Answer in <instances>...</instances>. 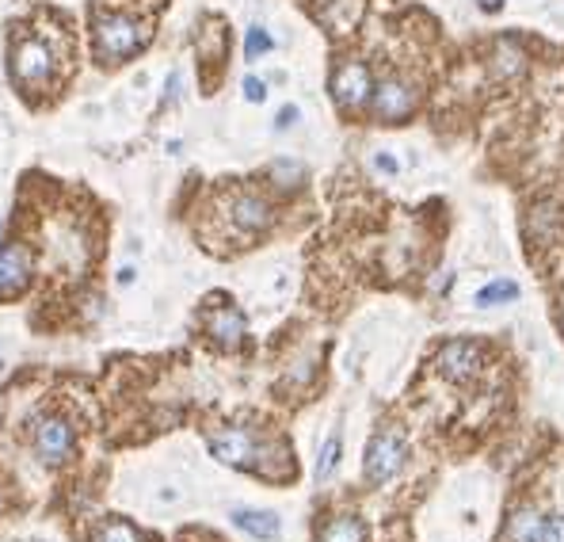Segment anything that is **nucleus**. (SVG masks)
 Listing matches in <instances>:
<instances>
[{"label": "nucleus", "instance_id": "nucleus-25", "mask_svg": "<svg viewBox=\"0 0 564 542\" xmlns=\"http://www.w3.org/2000/svg\"><path fill=\"white\" fill-rule=\"evenodd\" d=\"M477 5H480V8H485L488 15H496L499 8H504V0H477Z\"/></svg>", "mask_w": 564, "mask_h": 542}, {"label": "nucleus", "instance_id": "nucleus-18", "mask_svg": "<svg viewBox=\"0 0 564 542\" xmlns=\"http://www.w3.org/2000/svg\"><path fill=\"white\" fill-rule=\"evenodd\" d=\"M301 180H305V168L298 161H286V157H282V161L271 165V184H275V187L290 191V187H298Z\"/></svg>", "mask_w": 564, "mask_h": 542}, {"label": "nucleus", "instance_id": "nucleus-10", "mask_svg": "<svg viewBox=\"0 0 564 542\" xmlns=\"http://www.w3.org/2000/svg\"><path fill=\"white\" fill-rule=\"evenodd\" d=\"M206 332H210V340L225 352H237L240 344H245V313H240L233 302L218 298V306H210L206 313Z\"/></svg>", "mask_w": 564, "mask_h": 542}, {"label": "nucleus", "instance_id": "nucleus-1", "mask_svg": "<svg viewBox=\"0 0 564 542\" xmlns=\"http://www.w3.org/2000/svg\"><path fill=\"white\" fill-rule=\"evenodd\" d=\"M153 39V27L134 12H95L92 15V50L107 66L138 58Z\"/></svg>", "mask_w": 564, "mask_h": 542}, {"label": "nucleus", "instance_id": "nucleus-4", "mask_svg": "<svg viewBox=\"0 0 564 542\" xmlns=\"http://www.w3.org/2000/svg\"><path fill=\"white\" fill-rule=\"evenodd\" d=\"M12 77H15V85H23V88L50 85V77H54V50L42 39H35V35L20 39V42H15V50H12Z\"/></svg>", "mask_w": 564, "mask_h": 542}, {"label": "nucleus", "instance_id": "nucleus-27", "mask_svg": "<svg viewBox=\"0 0 564 542\" xmlns=\"http://www.w3.org/2000/svg\"><path fill=\"white\" fill-rule=\"evenodd\" d=\"M0 508H4V489H0Z\"/></svg>", "mask_w": 564, "mask_h": 542}, {"label": "nucleus", "instance_id": "nucleus-12", "mask_svg": "<svg viewBox=\"0 0 564 542\" xmlns=\"http://www.w3.org/2000/svg\"><path fill=\"white\" fill-rule=\"evenodd\" d=\"M492 73L496 77H504V81H511V77H519L523 69H526V50L519 42H511V39H499L496 46H492Z\"/></svg>", "mask_w": 564, "mask_h": 542}, {"label": "nucleus", "instance_id": "nucleus-5", "mask_svg": "<svg viewBox=\"0 0 564 542\" xmlns=\"http://www.w3.org/2000/svg\"><path fill=\"white\" fill-rule=\"evenodd\" d=\"M416 104H420V92L405 77H385L374 81V95H370V111H374L378 122H405Z\"/></svg>", "mask_w": 564, "mask_h": 542}, {"label": "nucleus", "instance_id": "nucleus-7", "mask_svg": "<svg viewBox=\"0 0 564 542\" xmlns=\"http://www.w3.org/2000/svg\"><path fill=\"white\" fill-rule=\"evenodd\" d=\"M35 451L46 466H66L76 451V432L66 417H46L35 428Z\"/></svg>", "mask_w": 564, "mask_h": 542}, {"label": "nucleus", "instance_id": "nucleus-11", "mask_svg": "<svg viewBox=\"0 0 564 542\" xmlns=\"http://www.w3.org/2000/svg\"><path fill=\"white\" fill-rule=\"evenodd\" d=\"M229 218L240 233H264V230H271V221H275V206L264 195H255V191H237L229 203Z\"/></svg>", "mask_w": 564, "mask_h": 542}, {"label": "nucleus", "instance_id": "nucleus-16", "mask_svg": "<svg viewBox=\"0 0 564 542\" xmlns=\"http://www.w3.org/2000/svg\"><path fill=\"white\" fill-rule=\"evenodd\" d=\"M519 298V283L515 279H492L488 286H480L477 291V306H504V302H515Z\"/></svg>", "mask_w": 564, "mask_h": 542}, {"label": "nucleus", "instance_id": "nucleus-3", "mask_svg": "<svg viewBox=\"0 0 564 542\" xmlns=\"http://www.w3.org/2000/svg\"><path fill=\"white\" fill-rule=\"evenodd\" d=\"M408 462V443L397 428H381V432L366 443V458H363V477L370 485H385L405 470Z\"/></svg>", "mask_w": 564, "mask_h": 542}, {"label": "nucleus", "instance_id": "nucleus-15", "mask_svg": "<svg viewBox=\"0 0 564 542\" xmlns=\"http://www.w3.org/2000/svg\"><path fill=\"white\" fill-rule=\"evenodd\" d=\"M233 523L240 531H248L255 538H275L279 535V516L275 512H255V508H240L233 512Z\"/></svg>", "mask_w": 564, "mask_h": 542}, {"label": "nucleus", "instance_id": "nucleus-17", "mask_svg": "<svg viewBox=\"0 0 564 542\" xmlns=\"http://www.w3.org/2000/svg\"><path fill=\"white\" fill-rule=\"evenodd\" d=\"M92 542H141V535L130 528L126 519H119V516H107L100 528L92 531Z\"/></svg>", "mask_w": 564, "mask_h": 542}, {"label": "nucleus", "instance_id": "nucleus-14", "mask_svg": "<svg viewBox=\"0 0 564 542\" xmlns=\"http://www.w3.org/2000/svg\"><path fill=\"white\" fill-rule=\"evenodd\" d=\"M542 535H545V516H538L534 508H519V512L507 519L511 542H542Z\"/></svg>", "mask_w": 564, "mask_h": 542}, {"label": "nucleus", "instance_id": "nucleus-6", "mask_svg": "<svg viewBox=\"0 0 564 542\" xmlns=\"http://www.w3.org/2000/svg\"><path fill=\"white\" fill-rule=\"evenodd\" d=\"M328 88L332 100L344 111H363L370 104V95H374V73H370L366 61H344V66H336Z\"/></svg>", "mask_w": 564, "mask_h": 542}, {"label": "nucleus", "instance_id": "nucleus-2", "mask_svg": "<svg viewBox=\"0 0 564 542\" xmlns=\"http://www.w3.org/2000/svg\"><path fill=\"white\" fill-rule=\"evenodd\" d=\"M210 455H214L218 462H225V466H233V470H260V474H271V470H267L271 447H264L260 436H255L252 428H245V424L218 428V432L210 436Z\"/></svg>", "mask_w": 564, "mask_h": 542}, {"label": "nucleus", "instance_id": "nucleus-8", "mask_svg": "<svg viewBox=\"0 0 564 542\" xmlns=\"http://www.w3.org/2000/svg\"><path fill=\"white\" fill-rule=\"evenodd\" d=\"M480 363H485V348L477 340H446L434 356V366L439 375L450 382H470L480 375Z\"/></svg>", "mask_w": 564, "mask_h": 542}, {"label": "nucleus", "instance_id": "nucleus-19", "mask_svg": "<svg viewBox=\"0 0 564 542\" xmlns=\"http://www.w3.org/2000/svg\"><path fill=\"white\" fill-rule=\"evenodd\" d=\"M271 46H275V42H271V35H267L264 27H248V35H245V58H248V61H255L260 54H267Z\"/></svg>", "mask_w": 564, "mask_h": 542}, {"label": "nucleus", "instance_id": "nucleus-28", "mask_svg": "<svg viewBox=\"0 0 564 542\" xmlns=\"http://www.w3.org/2000/svg\"><path fill=\"white\" fill-rule=\"evenodd\" d=\"M560 302H564V298H560ZM560 321H564V306H560Z\"/></svg>", "mask_w": 564, "mask_h": 542}, {"label": "nucleus", "instance_id": "nucleus-23", "mask_svg": "<svg viewBox=\"0 0 564 542\" xmlns=\"http://www.w3.org/2000/svg\"><path fill=\"white\" fill-rule=\"evenodd\" d=\"M294 122H298V107H294V104H286V107L279 111L275 126H279V131H286V126H294Z\"/></svg>", "mask_w": 564, "mask_h": 542}, {"label": "nucleus", "instance_id": "nucleus-26", "mask_svg": "<svg viewBox=\"0 0 564 542\" xmlns=\"http://www.w3.org/2000/svg\"><path fill=\"white\" fill-rule=\"evenodd\" d=\"M119 283H122V286L134 283V267H122V271H119Z\"/></svg>", "mask_w": 564, "mask_h": 542}, {"label": "nucleus", "instance_id": "nucleus-21", "mask_svg": "<svg viewBox=\"0 0 564 542\" xmlns=\"http://www.w3.org/2000/svg\"><path fill=\"white\" fill-rule=\"evenodd\" d=\"M240 88H245V100L248 104H264L267 100V85L260 81V77H245V85H240Z\"/></svg>", "mask_w": 564, "mask_h": 542}, {"label": "nucleus", "instance_id": "nucleus-20", "mask_svg": "<svg viewBox=\"0 0 564 542\" xmlns=\"http://www.w3.org/2000/svg\"><path fill=\"white\" fill-rule=\"evenodd\" d=\"M340 466V436H332L325 443V451H320V462H317V477L325 482V477H332V470Z\"/></svg>", "mask_w": 564, "mask_h": 542}, {"label": "nucleus", "instance_id": "nucleus-22", "mask_svg": "<svg viewBox=\"0 0 564 542\" xmlns=\"http://www.w3.org/2000/svg\"><path fill=\"white\" fill-rule=\"evenodd\" d=\"M542 542H564V519H545Z\"/></svg>", "mask_w": 564, "mask_h": 542}, {"label": "nucleus", "instance_id": "nucleus-13", "mask_svg": "<svg viewBox=\"0 0 564 542\" xmlns=\"http://www.w3.org/2000/svg\"><path fill=\"white\" fill-rule=\"evenodd\" d=\"M317 542H366V528L359 516H332L317 531Z\"/></svg>", "mask_w": 564, "mask_h": 542}, {"label": "nucleus", "instance_id": "nucleus-9", "mask_svg": "<svg viewBox=\"0 0 564 542\" xmlns=\"http://www.w3.org/2000/svg\"><path fill=\"white\" fill-rule=\"evenodd\" d=\"M31 279H35V257L27 252V245L8 241L0 248V298L4 302L20 298L31 286Z\"/></svg>", "mask_w": 564, "mask_h": 542}, {"label": "nucleus", "instance_id": "nucleus-24", "mask_svg": "<svg viewBox=\"0 0 564 542\" xmlns=\"http://www.w3.org/2000/svg\"><path fill=\"white\" fill-rule=\"evenodd\" d=\"M374 165H378V168H381V172H389V176H393V172H397V168H400V165H397V161H393V157H389V153H378V157H374Z\"/></svg>", "mask_w": 564, "mask_h": 542}]
</instances>
